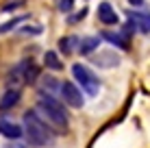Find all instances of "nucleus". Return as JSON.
Instances as JSON below:
<instances>
[{
	"label": "nucleus",
	"mask_w": 150,
	"mask_h": 148,
	"mask_svg": "<svg viewBox=\"0 0 150 148\" xmlns=\"http://www.w3.org/2000/svg\"><path fill=\"white\" fill-rule=\"evenodd\" d=\"M24 122V140L30 148H48L54 144V131L41 120L35 109H28L22 115Z\"/></svg>",
	"instance_id": "f257e3e1"
},
{
	"label": "nucleus",
	"mask_w": 150,
	"mask_h": 148,
	"mask_svg": "<svg viewBox=\"0 0 150 148\" xmlns=\"http://www.w3.org/2000/svg\"><path fill=\"white\" fill-rule=\"evenodd\" d=\"M35 111L41 115V120L54 131V133H65L70 126V115L65 111V107L61 100H57L54 96L50 94H41L37 100V107Z\"/></svg>",
	"instance_id": "f03ea898"
},
{
	"label": "nucleus",
	"mask_w": 150,
	"mask_h": 148,
	"mask_svg": "<svg viewBox=\"0 0 150 148\" xmlns=\"http://www.w3.org/2000/svg\"><path fill=\"white\" fill-rule=\"evenodd\" d=\"M72 76H74V83L83 89V94L91 96V98L98 96V91H100V81H98V76L91 72L87 65L74 63L72 65Z\"/></svg>",
	"instance_id": "7ed1b4c3"
},
{
	"label": "nucleus",
	"mask_w": 150,
	"mask_h": 148,
	"mask_svg": "<svg viewBox=\"0 0 150 148\" xmlns=\"http://www.w3.org/2000/svg\"><path fill=\"white\" fill-rule=\"evenodd\" d=\"M59 94H61V98H63V105H65V107H72V109H83V105H85L83 89L74 83V81H63V83H61Z\"/></svg>",
	"instance_id": "20e7f679"
},
{
	"label": "nucleus",
	"mask_w": 150,
	"mask_h": 148,
	"mask_svg": "<svg viewBox=\"0 0 150 148\" xmlns=\"http://www.w3.org/2000/svg\"><path fill=\"white\" fill-rule=\"evenodd\" d=\"M98 20H100L105 26H117V24H120V15L111 7V2H100L98 4Z\"/></svg>",
	"instance_id": "39448f33"
},
{
	"label": "nucleus",
	"mask_w": 150,
	"mask_h": 148,
	"mask_svg": "<svg viewBox=\"0 0 150 148\" xmlns=\"http://www.w3.org/2000/svg\"><path fill=\"white\" fill-rule=\"evenodd\" d=\"M0 135L2 137H7V140H11V142H18L20 137H24V126H20V124H15V122L11 120H0Z\"/></svg>",
	"instance_id": "423d86ee"
},
{
	"label": "nucleus",
	"mask_w": 150,
	"mask_h": 148,
	"mask_svg": "<svg viewBox=\"0 0 150 148\" xmlns=\"http://www.w3.org/2000/svg\"><path fill=\"white\" fill-rule=\"evenodd\" d=\"M98 46H100V37L87 35V37L79 39V48H76V52H79L81 57H91V55L98 50Z\"/></svg>",
	"instance_id": "0eeeda50"
},
{
	"label": "nucleus",
	"mask_w": 150,
	"mask_h": 148,
	"mask_svg": "<svg viewBox=\"0 0 150 148\" xmlns=\"http://www.w3.org/2000/svg\"><path fill=\"white\" fill-rule=\"evenodd\" d=\"M20 98H22V91H20V87H7V91H4L2 98H0V111L13 109V107L20 103Z\"/></svg>",
	"instance_id": "6e6552de"
},
{
	"label": "nucleus",
	"mask_w": 150,
	"mask_h": 148,
	"mask_svg": "<svg viewBox=\"0 0 150 148\" xmlns=\"http://www.w3.org/2000/svg\"><path fill=\"white\" fill-rule=\"evenodd\" d=\"M94 59V63L98 68H113V65L120 63V57H117V52H113V50H105V52H98Z\"/></svg>",
	"instance_id": "1a4fd4ad"
},
{
	"label": "nucleus",
	"mask_w": 150,
	"mask_h": 148,
	"mask_svg": "<svg viewBox=\"0 0 150 148\" xmlns=\"http://www.w3.org/2000/svg\"><path fill=\"white\" fill-rule=\"evenodd\" d=\"M128 20L142 30L144 35H150V13H139V11H128Z\"/></svg>",
	"instance_id": "9d476101"
},
{
	"label": "nucleus",
	"mask_w": 150,
	"mask_h": 148,
	"mask_svg": "<svg viewBox=\"0 0 150 148\" xmlns=\"http://www.w3.org/2000/svg\"><path fill=\"white\" fill-rule=\"evenodd\" d=\"M20 65H22V76H24V83L33 85L35 81L39 79V68L35 65V61H33V59H24Z\"/></svg>",
	"instance_id": "9b49d317"
},
{
	"label": "nucleus",
	"mask_w": 150,
	"mask_h": 148,
	"mask_svg": "<svg viewBox=\"0 0 150 148\" xmlns=\"http://www.w3.org/2000/svg\"><path fill=\"white\" fill-rule=\"evenodd\" d=\"M102 39H107L109 44H113L115 48H122V50H128V37H124L122 33H115V30H102L100 33Z\"/></svg>",
	"instance_id": "f8f14e48"
},
{
	"label": "nucleus",
	"mask_w": 150,
	"mask_h": 148,
	"mask_svg": "<svg viewBox=\"0 0 150 148\" xmlns=\"http://www.w3.org/2000/svg\"><path fill=\"white\" fill-rule=\"evenodd\" d=\"M44 65L48 70H52V72H59V70H63V59L59 57V52H54V50H46L44 55Z\"/></svg>",
	"instance_id": "ddd939ff"
},
{
	"label": "nucleus",
	"mask_w": 150,
	"mask_h": 148,
	"mask_svg": "<svg viewBox=\"0 0 150 148\" xmlns=\"http://www.w3.org/2000/svg\"><path fill=\"white\" fill-rule=\"evenodd\" d=\"M79 39L81 37H76V35H68V37H61L59 39V50H61V55H72L76 48H79Z\"/></svg>",
	"instance_id": "4468645a"
},
{
	"label": "nucleus",
	"mask_w": 150,
	"mask_h": 148,
	"mask_svg": "<svg viewBox=\"0 0 150 148\" xmlns=\"http://www.w3.org/2000/svg\"><path fill=\"white\" fill-rule=\"evenodd\" d=\"M24 20H28V15H18V18H13V20H9V22H4V24H0V33H9V30H13L15 26H18L20 22H24Z\"/></svg>",
	"instance_id": "2eb2a0df"
},
{
	"label": "nucleus",
	"mask_w": 150,
	"mask_h": 148,
	"mask_svg": "<svg viewBox=\"0 0 150 148\" xmlns=\"http://www.w3.org/2000/svg\"><path fill=\"white\" fill-rule=\"evenodd\" d=\"M44 89H48V94L52 96L54 91L61 89V83L57 79H52V76H44Z\"/></svg>",
	"instance_id": "dca6fc26"
},
{
	"label": "nucleus",
	"mask_w": 150,
	"mask_h": 148,
	"mask_svg": "<svg viewBox=\"0 0 150 148\" xmlns=\"http://www.w3.org/2000/svg\"><path fill=\"white\" fill-rule=\"evenodd\" d=\"M74 2L76 0H59V11L61 13H70L74 9Z\"/></svg>",
	"instance_id": "f3484780"
},
{
	"label": "nucleus",
	"mask_w": 150,
	"mask_h": 148,
	"mask_svg": "<svg viewBox=\"0 0 150 148\" xmlns=\"http://www.w3.org/2000/svg\"><path fill=\"white\" fill-rule=\"evenodd\" d=\"M85 15H87V9H81V11H79V13H72V15H70V18H68V24H79V22H81V20H83V18H85Z\"/></svg>",
	"instance_id": "a211bd4d"
},
{
	"label": "nucleus",
	"mask_w": 150,
	"mask_h": 148,
	"mask_svg": "<svg viewBox=\"0 0 150 148\" xmlns=\"http://www.w3.org/2000/svg\"><path fill=\"white\" fill-rule=\"evenodd\" d=\"M22 33H24V35H39L41 28H39V26H24Z\"/></svg>",
	"instance_id": "6ab92c4d"
},
{
	"label": "nucleus",
	"mask_w": 150,
	"mask_h": 148,
	"mask_svg": "<svg viewBox=\"0 0 150 148\" xmlns=\"http://www.w3.org/2000/svg\"><path fill=\"white\" fill-rule=\"evenodd\" d=\"M18 7H22V0H13L11 4H4L2 11H13V9H18Z\"/></svg>",
	"instance_id": "aec40b11"
},
{
	"label": "nucleus",
	"mask_w": 150,
	"mask_h": 148,
	"mask_svg": "<svg viewBox=\"0 0 150 148\" xmlns=\"http://www.w3.org/2000/svg\"><path fill=\"white\" fill-rule=\"evenodd\" d=\"M128 2H131V4H133V7H142V4H144V2H146V0H128Z\"/></svg>",
	"instance_id": "412c9836"
},
{
	"label": "nucleus",
	"mask_w": 150,
	"mask_h": 148,
	"mask_svg": "<svg viewBox=\"0 0 150 148\" xmlns=\"http://www.w3.org/2000/svg\"><path fill=\"white\" fill-rule=\"evenodd\" d=\"M7 148H28V146H24V144H9Z\"/></svg>",
	"instance_id": "4be33fe9"
}]
</instances>
